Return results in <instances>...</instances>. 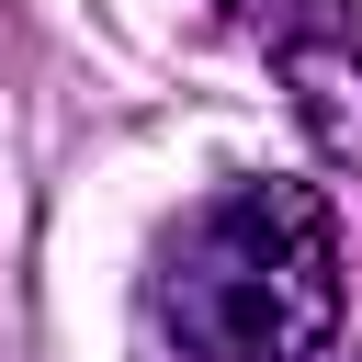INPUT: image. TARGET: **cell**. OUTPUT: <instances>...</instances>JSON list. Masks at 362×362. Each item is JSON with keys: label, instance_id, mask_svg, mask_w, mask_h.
Returning a JSON list of instances; mask_svg holds the SVG:
<instances>
[{"label": "cell", "instance_id": "1", "mask_svg": "<svg viewBox=\"0 0 362 362\" xmlns=\"http://www.w3.org/2000/svg\"><path fill=\"white\" fill-rule=\"evenodd\" d=\"M339 317L351 260L317 181H226L158 249V328L181 362H328Z\"/></svg>", "mask_w": 362, "mask_h": 362}, {"label": "cell", "instance_id": "2", "mask_svg": "<svg viewBox=\"0 0 362 362\" xmlns=\"http://www.w3.org/2000/svg\"><path fill=\"white\" fill-rule=\"evenodd\" d=\"M283 79H294V113H305L317 158L362 170V57L328 45V34H294V45H283Z\"/></svg>", "mask_w": 362, "mask_h": 362}]
</instances>
